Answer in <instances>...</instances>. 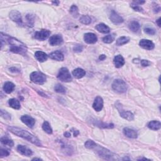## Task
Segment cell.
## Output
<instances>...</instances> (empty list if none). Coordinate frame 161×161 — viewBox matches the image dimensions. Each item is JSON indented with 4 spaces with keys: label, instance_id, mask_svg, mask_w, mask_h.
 I'll return each instance as SVG.
<instances>
[{
    "label": "cell",
    "instance_id": "1",
    "mask_svg": "<svg viewBox=\"0 0 161 161\" xmlns=\"http://www.w3.org/2000/svg\"><path fill=\"white\" fill-rule=\"evenodd\" d=\"M8 130L13 134L28 140V141L32 143L34 145L38 147L42 146V143H41L38 138H37L35 136H34L32 133L27 130H25L18 127H15V126H8Z\"/></svg>",
    "mask_w": 161,
    "mask_h": 161
},
{
    "label": "cell",
    "instance_id": "2",
    "mask_svg": "<svg viewBox=\"0 0 161 161\" xmlns=\"http://www.w3.org/2000/svg\"><path fill=\"white\" fill-rule=\"evenodd\" d=\"M5 38L10 45V52L21 54L22 56L26 55L27 52V47L23 43L20 42L18 40L13 38V37H11L6 35H5Z\"/></svg>",
    "mask_w": 161,
    "mask_h": 161
},
{
    "label": "cell",
    "instance_id": "3",
    "mask_svg": "<svg viewBox=\"0 0 161 161\" xmlns=\"http://www.w3.org/2000/svg\"><path fill=\"white\" fill-rule=\"evenodd\" d=\"M92 150H96V152L98 155L103 159L108 160H120L118 156H116V154L109 151V150L104 148V147L97 145V143Z\"/></svg>",
    "mask_w": 161,
    "mask_h": 161
},
{
    "label": "cell",
    "instance_id": "4",
    "mask_svg": "<svg viewBox=\"0 0 161 161\" xmlns=\"http://www.w3.org/2000/svg\"><path fill=\"white\" fill-rule=\"evenodd\" d=\"M30 78L33 83L38 84H43L47 80L46 75L39 71H35L31 73Z\"/></svg>",
    "mask_w": 161,
    "mask_h": 161
},
{
    "label": "cell",
    "instance_id": "5",
    "mask_svg": "<svg viewBox=\"0 0 161 161\" xmlns=\"http://www.w3.org/2000/svg\"><path fill=\"white\" fill-rule=\"evenodd\" d=\"M127 84L122 79H115L112 84V89L118 93H124L127 90Z\"/></svg>",
    "mask_w": 161,
    "mask_h": 161
},
{
    "label": "cell",
    "instance_id": "6",
    "mask_svg": "<svg viewBox=\"0 0 161 161\" xmlns=\"http://www.w3.org/2000/svg\"><path fill=\"white\" fill-rule=\"evenodd\" d=\"M57 78L60 81L65 83H69L73 80L70 72L66 67H62L59 70L57 74Z\"/></svg>",
    "mask_w": 161,
    "mask_h": 161
},
{
    "label": "cell",
    "instance_id": "7",
    "mask_svg": "<svg viewBox=\"0 0 161 161\" xmlns=\"http://www.w3.org/2000/svg\"><path fill=\"white\" fill-rule=\"evenodd\" d=\"M116 107L118 110L120 115V116L123 118H124L128 121L133 120V119H134V115H133V114L130 111L123 110L122 105L119 102H117V103L116 104Z\"/></svg>",
    "mask_w": 161,
    "mask_h": 161
},
{
    "label": "cell",
    "instance_id": "8",
    "mask_svg": "<svg viewBox=\"0 0 161 161\" xmlns=\"http://www.w3.org/2000/svg\"><path fill=\"white\" fill-rule=\"evenodd\" d=\"M50 35V32L48 30H42L36 32L34 34V38L40 41L46 40Z\"/></svg>",
    "mask_w": 161,
    "mask_h": 161
},
{
    "label": "cell",
    "instance_id": "9",
    "mask_svg": "<svg viewBox=\"0 0 161 161\" xmlns=\"http://www.w3.org/2000/svg\"><path fill=\"white\" fill-rule=\"evenodd\" d=\"M10 18L12 21L16 22V23L19 24V25H22V18L21 13H20L17 10H12V11L10 13Z\"/></svg>",
    "mask_w": 161,
    "mask_h": 161
},
{
    "label": "cell",
    "instance_id": "10",
    "mask_svg": "<svg viewBox=\"0 0 161 161\" xmlns=\"http://www.w3.org/2000/svg\"><path fill=\"white\" fill-rule=\"evenodd\" d=\"M139 46L143 49L148 50H151L155 47V45L152 41L147 39H142L140 41Z\"/></svg>",
    "mask_w": 161,
    "mask_h": 161
},
{
    "label": "cell",
    "instance_id": "11",
    "mask_svg": "<svg viewBox=\"0 0 161 161\" xmlns=\"http://www.w3.org/2000/svg\"><path fill=\"white\" fill-rule=\"evenodd\" d=\"M109 19L111 20V21L114 24H116V25L121 24L124 22V20H123L122 17L120 16L117 13L114 11V10H112L111 11L110 15H109Z\"/></svg>",
    "mask_w": 161,
    "mask_h": 161
},
{
    "label": "cell",
    "instance_id": "12",
    "mask_svg": "<svg viewBox=\"0 0 161 161\" xmlns=\"http://www.w3.org/2000/svg\"><path fill=\"white\" fill-rule=\"evenodd\" d=\"M62 43L63 38L60 35H54L51 36L49 39V43L52 46H59Z\"/></svg>",
    "mask_w": 161,
    "mask_h": 161
},
{
    "label": "cell",
    "instance_id": "13",
    "mask_svg": "<svg viewBox=\"0 0 161 161\" xmlns=\"http://www.w3.org/2000/svg\"><path fill=\"white\" fill-rule=\"evenodd\" d=\"M22 122L29 128H33L35 125V120L32 116L29 115H23L21 117Z\"/></svg>",
    "mask_w": 161,
    "mask_h": 161
},
{
    "label": "cell",
    "instance_id": "14",
    "mask_svg": "<svg viewBox=\"0 0 161 161\" xmlns=\"http://www.w3.org/2000/svg\"><path fill=\"white\" fill-rule=\"evenodd\" d=\"M92 108H94L96 111H100L103 108V100L101 96H97L95 98L93 104H92Z\"/></svg>",
    "mask_w": 161,
    "mask_h": 161
},
{
    "label": "cell",
    "instance_id": "15",
    "mask_svg": "<svg viewBox=\"0 0 161 161\" xmlns=\"http://www.w3.org/2000/svg\"><path fill=\"white\" fill-rule=\"evenodd\" d=\"M84 40L88 44L95 43L98 41V37L93 33H86L84 35Z\"/></svg>",
    "mask_w": 161,
    "mask_h": 161
},
{
    "label": "cell",
    "instance_id": "16",
    "mask_svg": "<svg viewBox=\"0 0 161 161\" xmlns=\"http://www.w3.org/2000/svg\"><path fill=\"white\" fill-rule=\"evenodd\" d=\"M17 151L20 154H22V155L26 157H30L33 155V152L32 151V150L29 149L26 146L22 145H18V147H17Z\"/></svg>",
    "mask_w": 161,
    "mask_h": 161
},
{
    "label": "cell",
    "instance_id": "17",
    "mask_svg": "<svg viewBox=\"0 0 161 161\" xmlns=\"http://www.w3.org/2000/svg\"><path fill=\"white\" fill-rule=\"evenodd\" d=\"M123 134H124L125 136L127 137L128 138L130 139H137L138 137V134L137 132L135 130H134L133 129L130 128L128 127L124 128L123 130Z\"/></svg>",
    "mask_w": 161,
    "mask_h": 161
},
{
    "label": "cell",
    "instance_id": "18",
    "mask_svg": "<svg viewBox=\"0 0 161 161\" xmlns=\"http://www.w3.org/2000/svg\"><path fill=\"white\" fill-rule=\"evenodd\" d=\"M49 57L50 59L57 61H63L64 59V56L62 52L59 50H56L49 54Z\"/></svg>",
    "mask_w": 161,
    "mask_h": 161
},
{
    "label": "cell",
    "instance_id": "19",
    "mask_svg": "<svg viewBox=\"0 0 161 161\" xmlns=\"http://www.w3.org/2000/svg\"><path fill=\"white\" fill-rule=\"evenodd\" d=\"M113 63L116 68H120L125 64L124 58L121 55H117L114 58Z\"/></svg>",
    "mask_w": 161,
    "mask_h": 161
},
{
    "label": "cell",
    "instance_id": "20",
    "mask_svg": "<svg viewBox=\"0 0 161 161\" xmlns=\"http://www.w3.org/2000/svg\"><path fill=\"white\" fill-rule=\"evenodd\" d=\"M35 57L37 60H39L40 62H43L47 60L48 56L43 52L42 51H37L35 53Z\"/></svg>",
    "mask_w": 161,
    "mask_h": 161
},
{
    "label": "cell",
    "instance_id": "21",
    "mask_svg": "<svg viewBox=\"0 0 161 161\" xmlns=\"http://www.w3.org/2000/svg\"><path fill=\"white\" fill-rule=\"evenodd\" d=\"M96 29L99 32H101L102 33H108L110 32L109 27L104 23L98 24V25L96 26Z\"/></svg>",
    "mask_w": 161,
    "mask_h": 161
},
{
    "label": "cell",
    "instance_id": "22",
    "mask_svg": "<svg viewBox=\"0 0 161 161\" xmlns=\"http://www.w3.org/2000/svg\"><path fill=\"white\" fill-rule=\"evenodd\" d=\"M15 85L12 82H6L3 86V90L7 94L11 93L15 90Z\"/></svg>",
    "mask_w": 161,
    "mask_h": 161
},
{
    "label": "cell",
    "instance_id": "23",
    "mask_svg": "<svg viewBox=\"0 0 161 161\" xmlns=\"http://www.w3.org/2000/svg\"><path fill=\"white\" fill-rule=\"evenodd\" d=\"M148 128L152 130H158L161 127V124L159 121L157 120H153L150 122L148 124H147Z\"/></svg>",
    "mask_w": 161,
    "mask_h": 161
},
{
    "label": "cell",
    "instance_id": "24",
    "mask_svg": "<svg viewBox=\"0 0 161 161\" xmlns=\"http://www.w3.org/2000/svg\"><path fill=\"white\" fill-rule=\"evenodd\" d=\"M73 75L74 77L77 79H81L86 75V71L81 68H77L73 71Z\"/></svg>",
    "mask_w": 161,
    "mask_h": 161
},
{
    "label": "cell",
    "instance_id": "25",
    "mask_svg": "<svg viewBox=\"0 0 161 161\" xmlns=\"http://www.w3.org/2000/svg\"><path fill=\"white\" fill-rule=\"evenodd\" d=\"M94 124L100 128H114V125L113 123H105L98 120H94Z\"/></svg>",
    "mask_w": 161,
    "mask_h": 161
},
{
    "label": "cell",
    "instance_id": "26",
    "mask_svg": "<svg viewBox=\"0 0 161 161\" xmlns=\"http://www.w3.org/2000/svg\"><path fill=\"white\" fill-rule=\"evenodd\" d=\"M8 104L10 107L13 108V109H20V108H21V105H20V101L15 98L10 99V100L8 101Z\"/></svg>",
    "mask_w": 161,
    "mask_h": 161
},
{
    "label": "cell",
    "instance_id": "27",
    "mask_svg": "<svg viewBox=\"0 0 161 161\" xmlns=\"http://www.w3.org/2000/svg\"><path fill=\"white\" fill-rule=\"evenodd\" d=\"M129 29L130 30L133 32H137L140 30V25L138 22L136 21H132L129 23L128 25Z\"/></svg>",
    "mask_w": 161,
    "mask_h": 161
},
{
    "label": "cell",
    "instance_id": "28",
    "mask_svg": "<svg viewBox=\"0 0 161 161\" xmlns=\"http://www.w3.org/2000/svg\"><path fill=\"white\" fill-rule=\"evenodd\" d=\"M1 140V142L2 144L5 145H8L9 147H13L14 145V143H13V140L6 136L3 137L1 138V140Z\"/></svg>",
    "mask_w": 161,
    "mask_h": 161
},
{
    "label": "cell",
    "instance_id": "29",
    "mask_svg": "<svg viewBox=\"0 0 161 161\" xmlns=\"http://www.w3.org/2000/svg\"><path fill=\"white\" fill-rule=\"evenodd\" d=\"M130 41V38L128 37H121L116 40V45L118 46H122L123 45L127 43Z\"/></svg>",
    "mask_w": 161,
    "mask_h": 161
},
{
    "label": "cell",
    "instance_id": "30",
    "mask_svg": "<svg viewBox=\"0 0 161 161\" xmlns=\"http://www.w3.org/2000/svg\"><path fill=\"white\" fill-rule=\"evenodd\" d=\"M54 90L58 93L65 94L66 92V89L63 85L60 84H57L54 87Z\"/></svg>",
    "mask_w": 161,
    "mask_h": 161
},
{
    "label": "cell",
    "instance_id": "31",
    "mask_svg": "<svg viewBox=\"0 0 161 161\" xmlns=\"http://www.w3.org/2000/svg\"><path fill=\"white\" fill-rule=\"evenodd\" d=\"M42 129L48 134H52V129L48 122H44L42 124Z\"/></svg>",
    "mask_w": 161,
    "mask_h": 161
},
{
    "label": "cell",
    "instance_id": "32",
    "mask_svg": "<svg viewBox=\"0 0 161 161\" xmlns=\"http://www.w3.org/2000/svg\"><path fill=\"white\" fill-rule=\"evenodd\" d=\"M69 12L71 13V15L73 17H74V18H77V17L79 16V10L77 6L75 5H73L71 6L69 10Z\"/></svg>",
    "mask_w": 161,
    "mask_h": 161
},
{
    "label": "cell",
    "instance_id": "33",
    "mask_svg": "<svg viewBox=\"0 0 161 161\" xmlns=\"http://www.w3.org/2000/svg\"><path fill=\"white\" fill-rule=\"evenodd\" d=\"M80 22L84 25H90L91 23V18L88 15H83L80 18Z\"/></svg>",
    "mask_w": 161,
    "mask_h": 161
},
{
    "label": "cell",
    "instance_id": "34",
    "mask_svg": "<svg viewBox=\"0 0 161 161\" xmlns=\"http://www.w3.org/2000/svg\"><path fill=\"white\" fill-rule=\"evenodd\" d=\"M114 40H115V37L113 35H108L105 36L102 39L103 42L105 43H112L114 41Z\"/></svg>",
    "mask_w": 161,
    "mask_h": 161
},
{
    "label": "cell",
    "instance_id": "35",
    "mask_svg": "<svg viewBox=\"0 0 161 161\" xmlns=\"http://www.w3.org/2000/svg\"><path fill=\"white\" fill-rule=\"evenodd\" d=\"M96 145V143L93 141V140H88V141H86V143H85V147H86V148L88 149L92 150V149H93L94 147H95Z\"/></svg>",
    "mask_w": 161,
    "mask_h": 161
},
{
    "label": "cell",
    "instance_id": "36",
    "mask_svg": "<svg viewBox=\"0 0 161 161\" xmlns=\"http://www.w3.org/2000/svg\"><path fill=\"white\" fill-rule=\"evenodd\" d=\"M1 116L5 120H11V115L6 111L3 110V109H1Z\"/></svg>",
    "mask_w": 161,
    "mask_h": 161
},
{
    "label": "cell",
    "instance_id": "37",
    "mask_svg": "<svg viewBox=\"0 0 161 161\" xmlns=\"http://www.w3.org/2000/svg\"><path fill=\"white\" fill-rule=\"evenodd\" d=\"M144 32L147 34H148V35H155L156 33V31L155 29H154L152 28H150V27H147V28H145Z\"/></svg>",
    "mask_w": 161,
    "mask_h": 161
},
{
    "label": "cell",
    "instance_id": "38",
    "mask_svg": "<svg viewBox=\"0 0 161 161\" xmlns=\"http://www.w3.org/2000/svg\"><path fill=\"white\" fill-rule=\"evenodd\" d=\"M9 155H10L9 150L3 148H1V149H0V157H1V158H3V157H7Z\"/></svg>",
    "mask_w": 161,
    "mask_h": 161
},
{
    "label": "cell",
    "instance_id": "39",
    "mask_svg": "<svg viewBox=\"0 0 161 161\" xmlns=\"http://www.w3.org/2000/svg\"><path fill=\"white\" fill-rule=\"evenodd\" d=\"M83 47L82 45H80V44H77V45L73 47V50L74 52H81L83 51Z\"/></svg>",
    "mask_w": 161,
    "mask_h": 161
},
{
    "label": "cell",
    "instance_id": "40",
    "mask_svg": "<svg viewBox=\"0 0 161 161\" xmlns=\"http://www.w3.org/2000/svg\"><path fill=\"white\" fill-rule=\"evenodd\" d=\"M131 7L133 10H135L136 12H143V8L141 7V6H140L139 5H135L132 4L131 5Z\"/></svg>",
    "mask_w": 161,
    "mask_h": 161
},
{
    "label": "cell",
    "instance_id": "41",
    "mask_svg": "<svg viewBox=\"0 0 161 161\" xmlns=\"http://www.w3.org/2000/svg\"><path fill=\"white\" fill-rule=\"evenodd\" d=\"M26 18L28 20V23H29V26H33V18L32 16L31 15H28L26 16Z\"/></svg>",
    "mask_w": 161,
    "mask_h": 161
},
{
    "label": "cell",
    "instance_id": "42",
    "mask_svg": "<svg viewBox=\"0 0 161 161\" xmlns=\"http://www.w3.org/2000/svg\"><path fill=\"white\" fill-rule=\"evenodd\" d=\"M140 63H141V65L143 67H147L149 66L150 64H151V62L150 61H149L148 60H141L140 61Z\"/></svg>",
    "mask_w": 161,
    "mask_h": 161
},
{
    "label": "cell",
    "instance_id": "43",
    "mask_svg": "<svg viewBox=\"0 0 161 161\" xmlns=\"http://www.w3.org/2000/svg\"><path fill=\"white\" fill-rule=\"evenodd\" d=\"M160 10V6L157 4H154V13H159Z\"/></svg>",
    "mask_w": 161,
    "mask_h": 161
},
{
    "label": "cell",
    "instance_id": "44",
    "mask_svg": "<svg viewBox=\"0 0 161 161\" xmlns=\"http://www.w3.org/2000/svg\"><path fill=\"white\" fill-rule=\"evenodd\" d=\"M143 3H145V1H133L132 3V4L133 5H141L142 4H143Z\"/></svg>",
    "mask_w": 161,
    "mask_h": 161
},
{
    "label": "cell",
    "instance_id": "45",
    "mask_svg": "<svg viewBox=\"0 0 161 161\" xmlns=\"http://www.w3.org/2000/svg\"><path fill=\"white\" fill-rule=\"evenodd\" d=\"M71 131L73 132L74 137H77L79 134V132L77 130H76L75 128H72Z\"/></svg>",
    "mask_w": 161,
    "mask_h": 161
},
{
    "label": "cell",
    "instance_id": "46",
    "mask_svg": "<svg viewBox=\"0 0 161 161\" xmlns=\"http://www.w3.org/2000/svg\"><path fill=\"white\" fill-rule=\"evenodd\" d=\"M10 71L12 72V73H19V70L15 67H12L10 69Z\"/></svg>",
    "mask_w": 161,
    "mask_h": 161
},
{
    "label": "cell",
    "instance_id": "47",
    "mask_svg": "<svg viewBox=\"0 0 161 161\" xmlns=\"http://www.w3.org/2000/svg\"><path fill=\"white\" fill-rule=\"evenodd\" d=\"M64 135L65 137H66V138H69L71 137V133L70 132H66L64 133Z\"/></svg>",
    "mask_w": 161,
    "mask_h": 161
},
{
    "label": "cell",
    "instance_id": "48",
    "mask_svg": "<svg viewBox=\"0 0 161 161\" xmlns=\"http://www.w3.org/2000/svg\"><path fill=\"white\" fill-rule=\"evenodd\" d=\"M106 58H107V56H106L104 54H102V55H100V57H99V59H100V60H104Z\"/></svg>",
    "mask_w": 161,
    "mask_h": 161
},
{
    "label": "cell",
    "instance_id": "49",
    "mask_svg": "<svg viewBox=\"0 0 161 161\" xmlns=\"http://www.w3.org/2000/svg\"><path fill=\"white\" fill-rule=\"evenodd\" d=\"M52 3H53V4H54V5H56V6H58V5H59V1H52Z\"/></svg>",
    "mask_w": 161,
    "mask_h": 161
},
{
    "label": "cell",
    "instance_id": "50",
    "mask_svg": "<svg viewBox=\"0 0 161 161\" xmlns=\"http://www.w3.org/2000/svg\"><path fill=\"white\" fill-rule=\"evenodd\" d=\"M160 18H159L156 21V23H157V25H158V26H159V27L160 26Z\"/></svg>",
    "mask_w": 161,
    "mask_h": 161
},
{
    "label": "cell",
    "instance_id": "51",
    "mask_svg": "<svg viewBox=\"0 0 161 161\" xmlns=\"http://www.w3.org/2000/svg\"><path fill=\"white\" fill-rule=\"evenodd\" d=\"M42 160V159H41L40 158H33L32 159V160Z\"/></svg>",
    "mask_w": 161,
    "mask_h": 161
},
{
    "label": "cell",
    "instance_id": "52",
    "mask_svg": "<svg viewBox=\"0 0 161 161\" xmlns=\"http://www.w3.org/2000/svg\"><path fill=\"white\" fill-rule=\"evenodd\" d=\"M148 159H147V158H142V159H139V160H147Z\"/></svg>",
    "mask_w": 161,
    "mask_h": 161
}]
</instances>
